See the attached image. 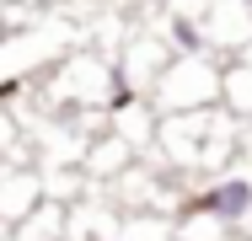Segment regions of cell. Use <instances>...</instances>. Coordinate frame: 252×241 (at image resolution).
Masks as SVG:
<instances>
[{"label": "cell", "mask_w": 252, "mask_h": 241, "mask_svg": "<svg viewBox=\"0 0 252 241\" xmlns=\"http://www.w3.org/2000/svg\"><path fill=\"white\" fill-rule=\"evenodd\" d=\"M220 102H225V70H215L209 59H172V70L156 86V107L172 113V118L209 113Z\"/></svg>", "instance_id": "2"}, {"label": "cell", "mask_w": 252, "mask_h": 241, "mask_svg": "<svg viewBox=\"0 0 252 241\" xmlns=\"http://www.w3.org/2000/svg\"><path fill=\"white\" fill-rule=\"evenodd\" d=\"M236 118L225 107H209V113H188V118H161V150L172 166H220L236 155Z\"/></svg>", "instance_id": "1"}, {"label": "cell", "mask_w": 252, "mask_h": 241, "mask_svg": "<svg viewBox=\"0 0 252 241\" xmlns=\"http://www.w3.org/2000/svg\"><path fill=\"white\" fill-rule=\"evenodd\" d=\"M193 214L204 220H215L220 231H247L252 220V177L247 172H220V177H209L193 198Z\"/></svg>", "instance_id": "3"}, {"label": "cell", "mask_w": 252, "mask_h": 241, "mask_svg": "<svg viewBox=\"0 0 252 241\" xmlns=\"http://www.w3.org/2000/svg\"><path fill=\"white\" fill-rule=\"evenodd\" d=\"M242 5H247V11H252V0H242Z\"/></svg>", "instance_id": "8"}, {"label": "cell", "mask_w": 252, "mask_h": 241, "mask_svg": "<svg viewBox=\"0 0 252 241\" xmlns=\"http://www.w3.org/2000/svg\"><path fill=\"white\" fill-rule=\"evenodd\" d=\"M11 241H70V209L59 198H43L22 225H11Z\"/></svg>", "instance_id": "4"}, {"label": "cell", "mask_w": 252, "mask_h": 241, "mask_svg": "<svg viewBox=\"0 0 252 241\" xmlns=\"http://www.w3.org/2000/svg\"><path fill=\"white\" fill-rule=\"evenodd\" d=\"M166 48H172L177 59H204V54H209V32H204L188 11H172V22H166Z\"/></svg>", "instance_id": "5"}, {"label": "cell", "mask_w": 252, "mask_h": 241, "mask_svg": "<svg viewBox=\"0 0 252 241\" xmlns=\"http://www.w3.org/2000/svg\"><path fill=\"white\" fill-rule=\"evenodd\" d=\"M236 123L252 118V70L247 64H225V102H220Z\"/></svg>", "instance_id": "6"}, {"label": "cell", "mask_w": 252, "mask_h": 241, "mask_svg": "<svg viewBox=\"0 0 252 241\" xmlns=\"http://www.w3.org/2000/svg\"><path fill=\"white\" fill-rule=\"evenodd\" d=\"M247 241H252V225H247Z\"/></svg>", "instance_id": "9"}, {"label": "cell", "mask_w": 252, "mask_h": 241, "mask_svg": "<svg viewBox=\"0 0 252 241\" xmlns=\"http://www.w3.org/2000/svg\"><path fill=\"white\" fill-rule=\"evenodd\" d=\"M236 64H247V70H252V43L242 48V54H236Z\"/></svg>", "instance_id": "7"}]
</instances>
